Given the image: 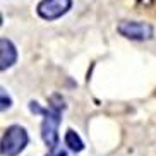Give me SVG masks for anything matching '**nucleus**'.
Segmentation results:
<instances>
[{
	"instance_id": "obj_1",
	"label": "nucleus",
	"mask_w": 156,
	"mask_h": 156,
	"mask_svg": "<svg viewBox=\"0 0 156 156\" xmlns=\"http://www.w3.org/2000/svg\"><path fill=\"white\" fill-rule=\"evenodd\" d=\"M65 108L64 98L58 94H53L50 98V105L48 108H41L36 101L29 103V110L33 113H41L43 122H41V137L45 144L50 147V151L57 149L58 146V125H60V117H62V110Z\"/></svg>"
},
{
	"instance_id": "obj_6",
	"label": "nucleus",
	"mask_w": 156,
	"mask_h": 156,
	"mask_svg": "<svg viewBox=\"0 0 156 156\" xmlns=\"http://www.w3.org/2000/svg\"><path fill=\"white\" fill-rule=\"evenodd\" d=\"M65 146H69V149L74 153H79V151L84 149V144H83V141H81V137L74 132L72 129H69V130L65 132Z\"/></svg>"
},
{
	"instance_id": "obj_2",
	"label": "nucleus",
	"mask_w": 156,
	"mask_h": 156,
	"mask_svg": "<svg viewBox=\"0 0 156 156\" xmlns=\"http://www.w3.org/2000/svg\"><path fill=\"white\" fill-rule=\"evenodd\" d=\"M29 136L26 129L21 125H10L5 129L4 137H2V154L4 156H17L24 151L28 146Z\"/></svg>"
},
{
	"instance_id": "obj_3",
	"label": "nucleus",
	"mask_w": 156,
	"mask_h": 156,
	"mask_svg": "<svg viewBox=\"0 0 156 156\" xmlns=\"http://www.w3.org/2000/svg\"><path fill=\"white\" fill-rule=\"evenodd\" d=\"M117 31H119L122 36L129 38V40H134V41L151 40L153 34H154V29H153L151 24L139 23V21H122V23L119 24Z\"/></svg>"
},
{
	"instance_id": "obj_8",
	"label": "nucleus",
	"mask_w": 156,
	"mask_h": 156,
	"mask_svg": "<svg viewBox=\"0 0 156 156\" xmlns=\"http://www.w3.org/2000/svg\"><path fill=\"white\" fill-rule=\"evenodd\" d=\"M46 156H67V153H65L64 149H53L50 154H46Z\"/></svg>"
},
{
	"instance_id": "obj_5",
	"label": "nucleus",
	"mask_w": 156,
	"mask_h": 156,
	"mask_svg": "<svg viewBox=\"0 0 156 156\" xmlns=\"http://www.w3.org/2000/svg\"><path fill=\"white\" fill-rule=\"evenodd\" d=\"M16 60H17V50H16L14 43L7 38H2L0 40V69L5 70L12 67Z\"/></svg>"
},
{
	"instance_id": "obj_7",
	"label": "nucleus",
	"mask_w": 156,
	"mask_h": 156,
	"mask_svg": "<svg viewBox=\"0 0 156 156\" xmlns=\"http://www.w3.org/2000/svg\"><path fill=\"white\" fill-rule=\"evenodd\" d=\"M9 106H10V98L5 94V89H2V110L9 108Z\"/></svg>"
},
{
	"instance_id": "obj_4",
	"label": "nucleus",
	"mask_w": 156,
	"mask_h": 156,
	"mask_svg": "<svg viewBox=\"0 0 156 156\" xmlns=\"http://www.w3.org/2000/svg\"><path fill=\"white\" fill-rule=\"evenodd\" d=\"M70 7H72V0H41L36 10L40 17L46 21H55L64 14H67Z\"/></svg>"
}]
</instances>
